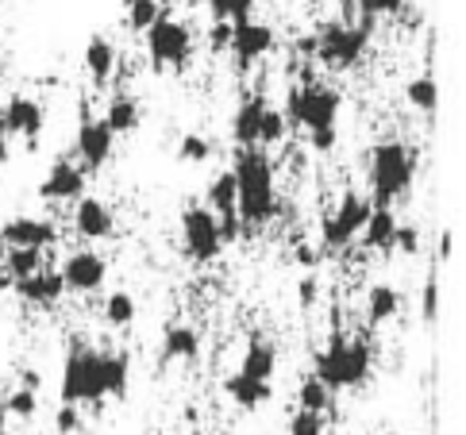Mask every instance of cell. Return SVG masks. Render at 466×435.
<instances>
[{"mask_svg": "<svg viewBox=\"0 0 466 435\" xmlns=\"http://www.w3.org/2000/svg\"><path fill=\"white\" fill-rule=\"evenodd\" d=\"M105 124H108L112 136H127V131H136V127H139V108H136V100H131V96H112Z\"/></svg>", "mask_w": 466, "mask_h": 435, "instance_id": "obj_25", "label": "cell"}, {"mask_svg": "<svg viewBox=\"0 0 466 435\" xmlns=\"http://www.w3.org/2000/svg\"><path fill=\"white\" fill-rule=\"evenodd\" d=\"M58 239V228L46 224V220H35V216H15L0 228V243L5 247H27V250H43Z\"/></svg>", "mask_w": 466, "mask_h": 435, "instance_id": "obj_13", "label": "cell"}, {"mask_svg": "<svg viewBox=\"0 0 466 435\" xmlns=\"http://www.w3.org/2000/svg\"><path fill=\"white\" fill-rule=\"evenodd\" d=\"M0 289H12V278L5 274V243H0Z\"/></svg>", "mask_w": 466, "mask_h": 435, "instance_id": "obj_45", "label": "cell"}, {"mask_svg": "<svg viewBox=\"0 0 466 435\" xmlns=\"http://www.w3.org/2000/svg\"><path fill=\"white\" fill-rule=\"evenodd\" d=\"M81 189H86V174H81L74 162H55L51 174L43 177L39 197L43 200H74V197H81Z\"/></svg>", "mask_w": 466, "mask_h": 435, "instance_id": "obj_15", "label": "cell"}, {"mask_svg": "<svg viewBox=\"0 0 466 435\" xmlns=\"http://www.w3.org/2000/svg\"><path fill=\"white\" fill-rule=\"evenodd\" d=\"M35 409H39V397L31 393V389H15V393H8V400H5V416H20V420H31L35 416Z\"/></svg>", "mask_w": 466, "mask_h": 435, "instance_id": "obj_33", "label": "cell"}, {"mask_svg": "<svg viewBox=\"0 0 466 435\" xmlns=\"http://www.w3.org/2000/svg\"><path fill=\"white\" fill-rule=\"evenodd\" d=\"M127 370L131 359L124 350H93V347H77L66 359L62 370V405H86V400H101V397H124L127 393Z\"/></svg>", "mask_w": 466, "mask_h": 435, "instance_id": "obj_1", "label": "cell"}, {"mask_svg": "<svg viewBox=\"0 0 466 435\" xmlns=\"http://www.w3.org/2000/svg\"><path fill=\"white\" fill-rule=\"evenodd\" d=\"M397 309H401V293H397L393 286H374L370 293H366V324H386L397 316Z\"/></svg>", "mask_w": 466, "mask_h": 435, "instance_id": "obj_21", "label": "cell"}, {"mask_svg": "<svg viewBox=\"0 0 466 435\" xmlns=\"http://www.w3.org/2000/svg\"><path fill=\"white\" fill-rule=\"evenodd\" d=\"M86 70H89V77L93 81H108L112 77V70H116V46L108 43V39H89V46H86Z\"/></svg>", "mask_w": 466, "mask_h": 435, "instance_id": "obj_24", "label": "cell"}, {"mask_svg": "<svg viewBox=\"0 0 466 435\" xmlns=\"http://www.w3.org/2000/svg\"><path fill=\"white\" fill-rule=\"evenodd\" d=\"M293 258H297V262H301V266H312V262H316V250L301 243V247H297V250H293Z\"/></svg>", "mask_w": 466, "mask_h": 435, "instance_id": "obj_44", "label": "cell"}, {"mask_svg": "<svg viewBox=\"0 0 466 435\" xmlns=\"http://www.w3.org/2000/svg\"><path fill=\"white\" fill-rule=\"evenodd\" d=\"M401 8H405V0H359L362 20H374V15H393Z\"/></svg>", "mask_w": 466, "mask_h": 435, "instance_id": "obj_36", "label": "cell"}, {"mask_svg": "<svg viewBox=\"0 0 466 435\" xmlns=\"http://www.w3.org/2000/svg\"><path fill=\"white\" fill-rule=\"evenodd\" d=\"M58 274H62V286H66V289H74V293H93V289L105 286L108 266H105V258L96 255V250H74Z\"/></svg>", "mask_w": 466, "mask_h": 435, "instance_id": "obj_10", "label": "cell"}, {"mask_svg": "<svg viewBox=\"0 0 466 435\" xmlns=\"http://www.w3.org/2000/svg\"><path fill=\"white\" fill-rule=\"evenodd\" d=\"M370 208H374V205H370V197H362V193H355V189H347L339 205L324 212V224H320V239H324V247H347V243H351L359 231H362V224H366V216H370Z\"/></svg>", "mask_w": 466, "mask_h": 435, "instance_id": "obj_7", "label": "cell"}, {"mask_svg": "<svg viewBox=\"0 0 466 435\" xmlns=\"http://www.w3.org/2000/svg\"><path fill=\"white\" fill-rule=\"evenodd\" d=\"M440 258H451V231L440 236Z\"/></svg>", "mask_w": 466, "mask_h": 435, "instance_id": "obj_46", "label": "cell"}, {"mask_svg": "<svg viewBox=\"0 0 466 435\" xmlns=\"http://www.w3.org/2000/svg\"><path fill=\"white\" fill-rule=\"evenodd\" d=\"M24 389H31V393L39 389V374L35 370H24Z\"/></svg>", "mask_w": 466, "mask_h": 435, "instance_id": "obj_47", "label": "cell"}, {"mask_svg": "<svg viewBox=\"0 0 466 435\" xmlns=\"http://www.w3.org/2000/svg\"><path fill=\"white\" fill-rule=\"evenodd\" d=\"M281 136H286V116L274 112L270 105H266L262 124H258V147H270V143H278Z\"/></svg>", "mask_w": 466, "mask_h": 435, "instance_id": "obj_34", "label": "cell"}, {"mask_svg": "<svg viewBox=\"0 0 466 435\" xmlns=\"http://www.w3.org/2000/svg\"><path fill=\"white\" fill-rule=\"evenodd\" d=\"M420 312H424L428 324L440 320V286H436V281H428V286H424V293H420Z\"/></svg>", "mask_w": 466, "mask_h": 435, "instance_id": "obj_37", "label": "cell"}, {"mask_svg": "<svg viewBox=\"0 0 466 435\" xmlns=\"http://www.w3.org/2000/svg\"><path fill=\"white\" fill-rule=\"evenodd\" d=\"M112 143L116 136L108 131L105 120H93V116H86L77 127V155H81V166L86 170H101V166L112 158Z\"/></svg>", "mask_w": 466, "mask_h": 435, "instance_id": "obj_12", "label": "cell"}, {"mask_svg": "<svg viewBox=\"0 0 466 435\" xmlns=\"http://www.w3.org/2000/svg\"><path fill=\"white\" fill-rule=\"evenodd\" d=\"M12 289L20 293L24 300H31V305H55V300L66 293L58 270H35V274L24 278V281H12Z\"/></svg>", "mask_w": 466, "mask_h": 435, "instance_id": "obj_17", "label": "cell"}, {"mask_svg": "<svg viewBox=\"0 0 466 435\" xmlns=\"http://www.w3.org/2000/svg\"><path fill=\"white\" fill-rule=\"evenodd\" d=\"M297 400H301V409L305 412H331V389H324L320 386V381H305V386H301V393H297Z\"/></svg>", "mask_w": 466, "mask_h": 435, "instance_id": "obj_31", "label": "cell"}, {"mask_svg": "<svg viewBox=\"0 0 466 435\" xmlns=\"http://www.w3.org/2000/svg\"><path fill=\"white\" fill-rule=\"evenodd\" d=\"M228 50L236 55L239 66H251L255 58H262V55H270L274 50V31L266 24H255V20H239V24H231Z\"/></svg>", "mask_w": 466, "mask_h": 435, "instance_id": "obj_11", "label": "cell"}, {"mask_svg": "<svg viewBox=\"0 0 466 435\" xmlns=\"http://www.w3.org/2000/svg\"><path fill=\"white\" fill-rule=\"evenodd\" d=\"M224 393L243 409H258L262 400H270V386H266V381H251V378H243L239 370L224 381Z\"/></svg>", "mask_w": 466, "mask_h": 435, "instance_id": "obj_22", "label": "cell"}, {"mask_svg": "<svg viewBox=\"0 0 466 435\" xmlns=\"http://www.w3.org/2000/svg\"><path fill=\"white\" fill-rule=\"evenodd\" d=\"M262 112H266V100L255 96L239 105V112L231 116V139L239 147H258V124H262Z\"/></svg>", "mask_w": 466, "mask_h": 435, "instance_id": "obj_18", "label": "cell"}, {"mask_svg": "<svg viewBox=\"0 0 466 435\" xmlns=\"http://www.w3.org/2000/svg\"><path fill=\"white\" fill-rule=\"evenodd\" d=\"M412 170H416V158L405 143H378L370 150V205L374 208H390L397 197H405L412 186Z\"/></svg>", "mask_w": 466, "mask_h": 435, "instance_id": "obj_4", "label": "cell"}, {"mask_svg": "<svg viewBox=\"0 0 466 435\" xmlns=\"http://www.w3.org/2000/svg\"><path fill=\"white\" fill-rule=\"evenodd\" d=\"M251 5H255V0H208L216 24H239V20H247V15H251Z\"/></svg>", "mask_w": 466, "mask_h": 435, "instance_id": "obj_32", "label": "cell"}, {"mask_svg": "<svg viewBox=\"0 0 466 435\" xmlns=\"http://www.w3.org/2000/svg\"><path fill=\"white\" fill-rule=\"evenodd\" d=\"M397 216L390 208H370V216H366L362 224V236H366V247L374 250H390L393 247V236H397Z\"/></svg>", "mask_w": 466, "mask_h": 435, "instance_id": "obj_20", "label": "cell"}, {"mask_svg": "<svg viewBox=\"0 0 466 435\" xmlns=\"http://www.w3.org/2000/svg\"><path fill=\"white\" fill-rule=\"evenodd\" d=\"M370 27H374V20H362L355 27H347V24L320 27V35H316V43H312L316 58H320L324 66H331V70H351V66L362 58L366 43H370Z\"/></svg>", "mask_w": 466, "mask_h": 435, "instance_id": "obj_5", "label": "cell"}, {"mask_svg": "<svg viewBox=\"0 0 466 435\" xmlns=\"http://www.w3.org/2000/svg\"><path fill=\"white\" fill-rule=\"evenodd\" d=\"M236 212H243L247 224H266L278 208V193H274V174L270 162L258 147H239L236 155Z\"/></svg>", "mask_w": 466, "mask_h": 435, "instance_id": "obj_2", "label": "cell"}, {"mask_svg": "<svg viewBox=\"0 0 466 435\" xmlns=\"http://www.w3.org/2000/svg\"><path fill=\"white\" fill-rule=\"evenodd\" d=\"M5 162H8V143L0 139V166H5Z\"/></svg>", "mask_w": 466, "mask_h": 435, "instance_id": "obj_48", "label": "cell"}, {"mask_svg": "<svg viewBox=\"0 0 466 435\" xmlns=\"http://www.w3.org/2000/svg\"><path fill=\"white\" fill-rule=\"evenodd\" d=\"M43 105L39 100H31V96H12L5 112H0V127L5 131H15V136H24V139H35L39 131H43Z\"/></svg>", "mask_w": 466, "mask_h": 435, "instance_id": "obj_14", "label": "cell"}, {"mask_svg": "<svg viewBox=\"0 0 466 435\" xmlns=\"http://www.w3.org/2000/svg\"><path fill=\"white\" fill-rule=\"evenodd\" d=\"M177 155L186 162H205L208 158V143L201 136H186V139H181V147H177Z\"/></svg>", "mask_w": 466, "mask_h": 435, "instance_id": "obj_38", "label": "cell"}, {"mask_svg": "<svg viewBox=\"0 0 466 435\" xmlns=\"http://www.w3.org/2000/svg\"><path fill=\"white\" fill-rule=\"evenodd\" d=\"M289 435H324V416L297 409V416L289 420Z\"/></svg>", "mask_w": 466, "mask_h": 435, "instance_id": "obj_35", "label": "cell"}, {"mask_svg": "<svg viewBox=\"0 0 466 435\" xmlns=\"http://www.w3.org/2000/svg\"><path fill=\"white\" fill-rule=\"evenodd\" d=\"M162 20V5L158 0H131L127 5V24L136 31H151V24Z\"/></svg>", "mask_w": 466, "mask_h": 435, "instance_id": "obj_29", "label": "cell"}, {"mask_svg": "<svg viewBox=\"0 0 466 435\" xmlns=\"http://www.w3.org/2000/svg\"><path fill=\"white\" fill-rule=\"evenodd\" d=\"M274 347L270 343H251L247 347V355H243V366H239V374L243 378H251V381H266L270 386V378H274Z\"/></svg>", "mask_w": 466, "mask_h": 435, "instance_id": "obj_23", "label": "cell"}, {"mask_svg": "<svg viewBox=\"0 0 466 435\" xmlns=\"http://www.w3.org/2000/svg\"><path fill=\"white\" fill-rule=\"evenodd\" d=\"M0 435H15V431H8V428H5V431H0Z\"/></svg>", "mask_w": 466, "mask_h": 435, "instance_id": "obj_49", "label": "cell"}, {"mask_svg": "<svg viewBox=\"0 0 466 435\" xmlns=\"http://www.w3.org/2000/svg\"><path fill=\"white\" fill-rule=\"evenodd\" d=\"M77 428H81L77 409H74V405H62V409H58V431H62V435H74Z\"/></svg>", "mask_w": 466, "mask_h": 435, "instance_id": "obj_39", "label": "cell"}, {"mask_svg": "<svg viewBox=\"0 0 466 435\" xmlns=\"http://www.w3.org/2000/svg\"><path fill=\"white\" fill-rule=\"evenodd\" d=\"M289 116L293 124H301L309 136H320V131H336V116H339V93H331L324 86H301L289 93Z\"/></svg>", "mask_w": 466, "mask_h": 435, "instance_id": "obj_6", "label": "cell"}, {"mask_svg": "<svg viewBox=\"0 0 466 435\" xmlns=\"http://www.w3.org/2000/svg\"><path fill=\"white\" fill-rule=\"evenodd\" d=\"M147 46H151V58L158 66H186L189 62V50H193V35L189 27L181 20H170V15H162L158 24H151L147 31Z\"/></svg>", "mask_w": 466, "mask_h": 435, "instance_id": "obj_9", "label": "cell"}, {"mask_svg": "<svg viewBox=\"0 0 466 435\" xmlns=\"http://www.w3.org/2000/svg\"><path fill=\"white\" fill-rule=\"evenodd\" d=\"M208 212L212 216H239L236 212V177H231V170L208 186Z\"/></svg>", "mask_w": 466, "mask_h": 435, "instance_id": "obj_26", "label": "cell"}, {"mask_svg": "<svg viewBox=\"0 0 466 435\" xmlns=\"http://www.w3.org/2000/svg\"><path fill=\"white\" fill-rule=\"evenodd\" d=\"M181 236H186V250H189L193 262H212L224 250L220 224H216V216L201 205L181 212Z\"/></svg>", "mask_w": 466, "mask_h": 435, "instance_id": "obj_8", "label": "cell"}, {"mask_svg": "<svg viewBox=\"0 0 466 435\" xmlns=\"http://www.w3.org/2000/svg\"><path fill=\"white\" fill-rule=\"evenodd\" d=\"M39 270V250H27V247H5V274L12 281H24Z\"/></svg>", "mask_w": 466, "mask_h": 435, "instance_id": "obj_27", "label": "cell"}, {"mask_svg": "<svg viewBox=\"0 0 466 435\" xmlns=\"http://www.w3.org/2000/svg\"><path fill=\"white\" fill-rule=\"evenodd\" d=\"M105 320L112 328H127L131 320H136V300H131L127 293H112L105 300Z\"/></svg>", "mask_w": 466, "mask_h": 435, "instance_id": "obj_30", "label": "cell"}, {"mask_svg": "<svg viewBox=\"0 0 466 435\" xmlns=\"http://www.w3.org/2000/svg\"><path fill=\"white\" fill-rule=\"evenodd\" d=\"M297 297H301V309H312L316 297H320V286H316V278H305L301 289H297Z\"/></svg>", "mask_w": 466, "mask_h": 435, "instance_id": "obj_41", "label": "cell"}, {"mask_svg": "<svg viewBox=\"0 0 466 435\" xmlns=\"http://www.w3.org/2000/svg\"><path fill=\"white\" fill-rule=\"evenodd\" d=\"M312 147L316 150H331L336 147V131H320V136H312Z\"/></svg>", "mask_w": 466, "mask_h": 435, "instance_id": "obj_43", "label": "cell"}, {"mask_svg": "<svg viewBox=\"0 0 466 435\" xmlns=\"http://www.w3.org/2000/svg\"><path fill=\"white\" fill-rule=\"evenodd\" d=\"M74 228L86 239H108L112 236V212H108V205H105V200H96V197H81L77 208H74Z\"/></svg>", "mask_w": 466, "mask_h": 435, "instance_id": "obj_16", "label": "cell"}, {"mask_svg": "<svg viewBox=\"0 0 466 435\" xmlns=\"http://www.w3.org/2000/svg\"><path fill=\"white\" fill-rule=\"evenodd\" d=\"M228 39H231V24H216V27H212V46H216V50H224Z\"/></svg>", "mask_w": 466, "mask_h": 435, "instance_id": "obj_42", "label": "cell"}, {"mask_svg": "<svg viewBox=\"0 0 466 435\" xmlns=\"http://www.w3.org/2000/svg\"><path fill=\"white\" fill-rule=\"evenodd\" d=\"M405 96H409L412 108H420L428 116L440 108V86H436V77H412L409 86H405Z\"/></svg>", "mask_w": 466, "mask_h": 435, "instance_id": "obj_28", "label": "cell"}, {"mask_svg": "<svg viewBox=\"0 0 466 435\" xmlns=\"http://www.w3.org/2000/svg\"><path fill=\"white\" fill-rule=\"evenodd\" d=\"M201 355V336L193 328H170L162 336V362H189Z\"/></svg>", "mask_w": 466, "mask_h": 435, "instance_id": "obj_19", "label": "cell"}, {"mask_svg": "<svg viewBox=\"0 0 466 435\" xmlns=\"http://www.w3.org/2000/svg\"><path fill=\"white\" fill-rule=\"evenodd\" d=\"M416 228H397V236H393V247H401L405 255H416Z\"/></svg>", "mask_w": 466, "mask_h": 435, "instance_id": "obj_40", "label": "cell"}, {"mask_svg": "<svg viewBox=\"0 0 466 435\" xmlns=\"http://www.w3.org/2000/svg\"><path fill=\"white\" fill-rule=\"evenodd\" d=\"M366 374H370V347L362 339H347V336H331L328 347L316 355V381L324 389H351L362 386Z\"/></svg>", "mask_w": 466, "mask_h": 435, "instance_id": "obj_3", "label": "cell"}]
</instances>
